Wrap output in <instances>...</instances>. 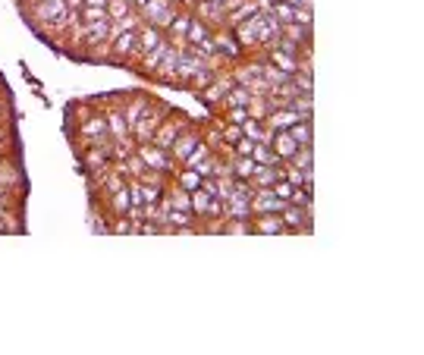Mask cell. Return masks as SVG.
<instances>
[{
    "label": "cell",
    "mask_w": 424,
    "mask_h": 355,
    "mask_svg": "<svg viewBox=\"0 0 424 355\" xmlns=\"http://www.w3.org/2000/svg\"><path fill=\"white\" fill-rule=\"evenodd\" d=\"M170 111H173V107H170V104H164V101H157V98L151 101L148 111H145L142 117H138V123L133 126V139H135V145H145V142L155 139L157 126L167 120V113H170Z\"/></svg>",
    "instance_id": "6da1fadb"
},
{
    "label": "cell",
    "mask_w": 424,
    "mask_h": 355,
    "mask_svg": "<svg viewBox=\"0 0 424 355\" xmlns=\"http://www.w3.org/2000/svg\"><path fill=\"white\" fill-rule=\"evenodd\" d=\"M192 126H195V123L189 120L182 111H170V113H167V120L157 126V133H155V139H151V142H155L157 148L170 151V148H173V142H177L179 135L186 133V129H192Z\"/></svg>",
    "instance_id": "7a4b0ae2"
},
{
    "label": "cell",
    "mask_w": 424,
    "mask_h": 355,
    "mask_svg": "<svg viewBox=\"0 0 424 355\" xmlns=\"http://www.w3.org/2000/svg\"><path fill=\"white\" fill-rule=\"evenodd\" d=\"M135 154L142 157V164L148 167V170L164 173V176H177V170H179V164L170 157V151L157 148L155 142H145V145H138V148H135Z\"/></svg>",
    "instance_id": "3957f363"
},
{
    "label": "cell",
    "mask_w": 424,
    "mask_h": 355,
    "mask_svg": "<svg viewBox=\"0 0 424 355\" xmlns=\"http://www.w3.org/2000/svg\"><path fill=\"white\" fill-rule=\"evenodd\" d=\"M107 117V129H111V142L113 145H126L133 139V126H129L126 113H123V107H101Z\"/></svg>",
    "instance_id": "277c9868"
},
{
    "label": "cell",
    "mask_w": 424,
    "mask_h": 355,
    "mask_svg": "<svg viewBox=\"0 0 424 355\" xmlns=\"http://www.w3.org/2000/svg\"><path fill=\"white\" fill-rule=\"evenodd\" d=\"M283 208H286V201L277 198L274 189H258V186H255V192H252V214H280Z\"/></svg>",
    "instance_id": "5b68a950"
},
{
    "label": "cell",
    "mask_w": 424,
    "mask_h": 355,
    "mask_svg": "<svg viewBox=\"0 0 424 355\" xmlns=\"http://www.w3.org/2000/svg\"><path fill=\"white\" fill-rule=\"evenodd\" d=\"M164 41H167L164 28L145 23L142 28H138V50H135V60H138V57H145V54H151V50H157L160 45H164ZM135 60H133V63H135ZM129 69H133V67H129Z\"/></svg>",
    "instance_id": "8992f818"
},
{
    "label": "cell",
    "mask_w": 424,
    "mask_h": 355,
    "mask_svg": "<svg viewBox=\"0 0 424 355\" xmlns=\"http://www.w3.org/2000/svg\"><path fill=\"white\" fill-rule=\"evenodd\" d=\"M201 142V133H199V126H192V129H186V133L179 135L177 142H173V148H170V157L177 161L179 167H182V161H186L189 154L195 151V145Z\"/></svg>",
    "instance_id": "52a82bcc"
},
{
    "label": "cell",
    "mask_w": 424,
    "mask_h": 355,
    "mask_svg": "<svg viewBox=\"0 0 424 355\" xmlns=\"http://www.w3.org/2000/svg\"><path fill=\"white\" fill-rule=\"evenodd\" d=\"M252 233L261 236H283L286 233V223L280 214H255L252 217Z\"/></svg>",
    "instance_id": "ba28073f"
},
{
    "label": "cell",
    "mask_w": 424,
    "mask_h": 355,
    "mask_svg": "<svg viewBox=\"0 0 424 355\" xmlns=\"http://www.w3.org/2000/svg\"><path fill=\"white\" fill-rule=\"evenodd\" d=\"M195 16H199L201 23H208L211 28H226V6H221V4L199 0V4H195Z\"/></svg>",
    "instance_id": "9c48e42d"
},
{
    "label": "cell",
    "mask_w": 424,
    "mask_h": 355,
    "mask_svg": "<svg viewBox=\"0 0 424 355\" xmlns=\"http://www.w3.org/2000/svg\"><path fill=\"white\" fill-rule=\"evenodd\" d=\"M151 101H155V98H151L148 91H129V95H126V104H123V113H126L129 126H135L138 117H142V113L148 111Z\"/></svg>",
    "instance_id": "30bf717a"
},
{
    "label": "cell",
    "mask_w": 424,
    "mask_h": 355,
    "mask_svg": "<svg viewBox=\"0 0 424 355\" xmlns=\"http://www.w3.org/2000/svg\"><path fill=\"white\" fill-rule=\"evenodd\" d=\"M277 179H283V164H277V167L255 164L252 186H258V189H274V183H277Z\"/></svg>",
    "instance_id": "8fae6325"
},
{
    "label": "cell",
    "mask_w": 424,
    "mask_h": 355,
    "mask_svg": "<svg viewBox=\"0 0 424 355\" xmlns=\"http://www.w3.org/2000/svg\"><path fill=\"white\" fill-rule=\"evenodd\" d=\"M274 151H277V157H280V164H289L292 157H296V151L302 148V145H299L296 139H292L289 133H274Z\"/></svg>",
    "instance_id": "7c38bea8"
},
{
    "label": "cell",
    "mask_w": 424,
    "mask_h": 355,
    "mask_svg": "<svg viewBox=\"0 0 424 355\" xmlns=\"http://www.w3.org/2000/svg\"><path fill=\"white\" fill-rule=\"evenodd\" d=\"M302 120L296 111H289V107H277L274 113L267 117V129H274V133H286L289 126H296V123Z\"/></svg>",
    "instance_id": "4fadbf2b"
},
{
    "label": "cell",
    "mask_w": 424,
    "mask_h": 355,
    "mask_svg": "<svg viewBox=\"0 0 424 355\" xmlns=\"http://www.w3.org/2000/svg\"><path fill=\"white\" fill-rule=\"evenodd\" d=\"M189 23H192V13L189 10H179L177 19L170 23V28H167V38L173 41V45H186V32H189Z\"/></svg>",
    "instance_id": "5bb4252c"
},
{
    "label": "cell",
    "mask_w": 424,
    "mask_h": 355,
    "mask_svg": "<svg viewBox=\"0 0 424 355\" xmlns=\"http://www.w3.org/2000/svg\"><path fill=\"white\" fill-rule=\"evenodd\" d=\"M211 35H214V28H211L208 23H201L199 16H192V23H189V32H186V45L195 47V45H201V41H208Z\"/></svg>",
    "instance_id": "9a60e30c"
},
{
    "label": "cell",
    "mask_w": 424,
    "mask_h": 355,
    "mask_svg": "<svg viewBox=\"0 0 424 355\" xmlns=\"http://www.w3.org/2000/svg\"><path fill=\"white\" fill-rule=\"evenodd\" d=\"M252 98H255V95L245 89V85H233V89L226 91V98H223L221 111H223V107H248V104H252Z\"/></svg>",
    "instance_id": "2e32d148"
},
{
    "label": "cell",
    "mask_w": 424,
    "mask_h": 355,
    "mask_svg": "<svg viewBox=\"0 0 424 355\" xmlns=\"http://www.w3.org/2000/svg\"><path fill=\"white\" fill-rule=\"evenodd\" d=\"M252 161H255V164L277 167V164H280V157H277L274 145H267V142H255V148H252Z\"/></svg>",
    "instance_id": "e0dca14e"
},
{
    "label": "cell",
    "mask_w": 424,
    "mask_h": 355,
    "mask_svg": "<svg viewBox=\"0 0 424 355\" xmlns=\"http://www.w3.org/2000/svg\"><path fill=\"white\" fill-rule=\"evenodd\" d=\"M286 133H289L299 145H314V120H299L296 126L286 129Z\"/></svg>",
    "instance_id": "ac0fdd59"
},
{
    "label": "cell",
    "mask_w": 424,
    "mask_h": 355,
    "mask_svg": "<svg viewBox=\"0 0 424 355\" xmlns=\"http://www.w3.org/2000/svg\"><path fill=\"white\" fill-rule=\"evenodd\" d=\"M289 111H296L302 120H311V111H314V95H311V91H299V95L289 101Z\"/></svg>",
    "instance_id": "d6986e66"
},
{
    "label": "cell",
    "mask_w": 424,
    "mask_h": 355,
    "mask_svg": "<svg viewBox=\"0 0 424 355\" xmlns=\"http://www.w3.org/2000/svg\"><path fill=\"white\" fill-rule=\"evenodd\" d=\"M211 205H214V195H208L204 189H195V192H192V214H195V217H201V220H208Z\"/></svg>",
    "instance_id": "ffe728a7"
},
{
    "label": "cell",
    "mask_w": 424,
    "mask_h": 355,
    "mask_svg": "<svg viewBox=\"0 0 424 355\" xmlns=\"http://www.w3.org/2000/svg\"><path fill=\"white\" fill-rule=\"evenodd\" d=\"M173 183L179 186V189H186V192H195V189H201V176L195 170H186V167H179L177 170V176H173Z\"/></svg>",
    "instance_id": "44dd1931"
},
{
    "label": "cell",
    "mask_w": 424,
    "mask_h": 355,
    "mask_svg": "<svg viewBox=\"0 0 424 355\" xmlns=\"http://www.w3.org/2000/svg\"><path fill=\"white\" fill-rule=\"evenodd\" d=\"M233 176L236 179H242V183H252V173H255V161L252 157H236L233 154Z\"/></svg>",
    "instance_id": "7402d4cb"
},
{
    "label": "cell",
    "mask_w": 424,
    "mask_h": 355,
    "mask_svg": "<svg viewBox=\"0 0 424 355\" xmlns=\"http://www.w3.org/2000/svg\"><path fill=\"white\" fill-rule=\"evenodd\" d=\"M211 151H214V148H211V145L201 139L199 145H195V151H192V154H189L186 161H182V167H186V170H195V167H199L201 161H208V157H211Z\"/></svg>",
    "instance_id": "603a6c76"
},
{
    "label": "cell",
    "mask_w": 424,
    "mask_h": 355,
    "mask_svg": "<svg viewBox=\"0 0 424 355\" xmlns=\"http://www.w3.org/2000/svg\"><path fill=\"white\" fill-rule=\"evenodd\" d=\"M292 167H299V170H314V145H302V148L296 151V157L289 161Z\"/></svg>",
    "instance_id": "cb8c5ba5"
},
{
    "label": "cell",
    "mask_w": 424,
    "mask_h": 355,
    "mask_svg": "<svg viewBox=\"0 0 424 355\" xmlns=\"http://www.w3.org/2000/svg\"><path fill=\"white\" fill-rule=\"evenodd\" d=\"M129 13H135L133 0H111V4H107V16L111 19H126Z\"/></svg>",
    "instance_id": "d4e9b609"
},
{
    "label": "cell",
    "mask_w": 424,
    "mask_h": 355,
    "mask_svg": "<svg viewBox=\"0 0 424 355\" xmlns=\"http://www.w3.org/2000/svg\"><path fill=\"white\" fill-rule=\"evenodd\" d=\"M111 233H116V236H126V233H142V230H138L126 214H120V217H111Z\"/></svg>",
    "instance_id": "484cf974"
},
{
    "label": "cell",
    "mask_w": 424,
    "mask_h": 355,
    "mask_svg": "<svg viewBox=\"0 0 424 355\" xmlns=\"http://www.w3.org/2000/svg\"><path fill=\"white\" fill-rule=\"evenodd\" d=\"M289 205H296V208H314V189H305V186H296V192H292Z\"/></svg>",
    "instance_id": "4316f807"
},
{
    "label": "cell",
    "mask_w": 424,
    "mask_h": 355,
    "mask_svg": "<svg viewBox=\"0 0 424 355\" xmlns=\"http://www.w3.org/2000/svg\"><path fill=\"white\" fill-rule=\"evenodd\" d=\"M79 19H82V23H101V19H111V16H107V10H101V6H79Z\"/></svg>",
    "instance_id": "83f0119b"
},
{
    "label": "cell",
    "mask_w": 424,
    "mask_h": 355,
    "mask_svg": "<svg viewBox=\"0 0 424 355\" xmlns=\"http://www.w3.org/2000/svg\"><path fill=\"white\" fill-rule=\"evenodd\" d=\"M314 72H305V69H299V72H292V82H296V89L299 91H314Z\"/></svg>",
    "instance_id": "f1b7e54d"
},
{
    "label": "cell",
    "mask_w": 424,
    "mask_h": 355,
    "mask_svg": "<svg viewBox=\"0 0 424 355\" xmlns=\"http://www.w3.org/2000/svg\"><path fill=\"white\" fill-rule=\"evenodd\" d=\"M274 192H277V198L289 205V198H292V192H296V186H292L289 179H277V183H274Z\"/></svg>",
    "instance_id": "f546056e"
},
{
    "label": "cell",
    "mask_w": 424,
    "mask_h": 355,
    "mask_svg": "<svg viewBox=\"0 0 424 355\" xmlns=\"http://www.w3.org/2000/svg\"><path fill=\"white\" fill-rule=\"evenodd\" d=\"M23 195L26 192H16V189H6V186H0V201H16V205H23Z\"/></svg>",
    "instance_id": "4dcf8cb0"
},
{
    "label": "cell",
    "mask_w": 424,
    "mask_h": 355,
    "mask_svg": "<svg viewBox=\"0 0 424 355\" xmlns=\"http://www.w3.org/2000/svg\"><path fill=\"white\" fill-rule=\"evenodd\" d=\"M4 154H19V145H0V157Z\"/></svg>",
    "instance_id": "1f68e13d"
},
{
    "label": "cell",
    "mask_w": 424,
    "mask_h": 355,
    "mask_svg": "<svg viewBox=\"0 0 424 355\" xmlns=\"http://www.w3.org/2000/svg\"><path fill=\"white\" fill-rule=\"evenodd\" d=\"M133 4H135V10H142V6L148 4V0H133Z\"/></svg>",
    "instance_id": "d6a6232c"
}]
</instances>
